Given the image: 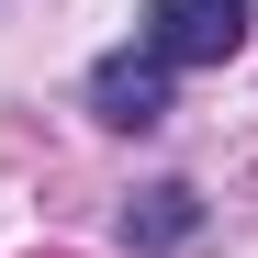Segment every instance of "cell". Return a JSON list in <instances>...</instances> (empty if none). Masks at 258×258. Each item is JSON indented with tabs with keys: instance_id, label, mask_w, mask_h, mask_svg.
I'll return each instance as SVG.
<instances>
[{
	"instance_id": "6da1fadb",
	"label": "cell",
	"mask_w": 258,
	"mask_h": 258,
	"mask_svg": "<svg viewBox=\"0 0 258 258\" xmlns=\"http://www.w3.org/2000/svg\"><path fill=\"white\" fill-rule=\"evenodd\" d=\"M247 12L258 0H146V23H135V45L180 79V68H225L247 45Z\"/></svg>"
},
{
	"instance_id": "7a4b0ae2",
	"label": "cell",
	"mask_w": 258,
	"mask_h": 258,
	"mask_svg": "<svg viewBox=\"0 0 258 258\" xmlns=\"http://www.w3.org/2000/svg\"><path fill=\"white\" fill-rule=\"evenodd\" d=\"M90 112H101V123H123V135H146V123H168V68H157L146 45L101 56V68H90Z\"/></svg>"
},
{
	"instance_id": "3957f363",
	"label": "cell",
	"mask_w": 258,
	"mask_h": 258,
	"mask_svg": "<svg viewBox=\"0 0 258 258\" xmlns=\"http://www.w3.org/2000/svg\"><path fill=\"white\" fill-rule=\"evenodd\" d=\"M123 236H135V247H180V236H191V191H180V180L135 191V213H123Z\"/></svg>"
}]
</instances>
